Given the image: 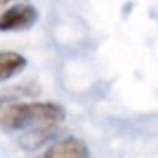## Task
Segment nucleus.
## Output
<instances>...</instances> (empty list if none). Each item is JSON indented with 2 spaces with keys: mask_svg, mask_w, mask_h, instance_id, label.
<instances>
[{
  "mask_svg": "<svg viewBox=\"0 0 158 158\" xmlns=\"http://www.w3.org/2000/svg\"><path fill=\"white\" fill-rule=\"evenodd\" d=\"M63 119H65V109L55 102L9 104L0 107V129L4 131L55 126Z\"/></svg>",
  "mask_w": 158,
  "mask_h": 158,
  "instance_id": "obj_1",
  "label": "nucleus"
},
{
  "mask_svg": "<svg viewBox=\"0 0 158 158\" xmlns=\"http://www.w3.org/2000/svg\"><path fill=\"white\" fill-rule=\"evenodd\" d=\"M39 14L32 5H14L0 14V32L24 31L36 24Z\"/></svg>",
  "mask_w": 158,
  "mask_h": 158,
  "instance_id": "obj_2",
  "label": "nucleus"
},
{
  "mask_svg": "<svg viewBox=\"0 0 158 158\" xmlns=\"http://www.w3.org/2000/svg\"><path fill=\"white\" fill-rule=\"evenodd\" d=\"M89 150H87L85 143L77 138H68V139L58 141L56 144H53L48 151L44 153V156H77V158H87L89 156Z\"/></svg>",
  "mask_w": 158,
  "mask_h": 158,
  "instance_id": "obj_3",
  "label": "nucleus"
},
{
  "mask_svg": "<svg viewBox=\"0 0 158 158\" xmlns=\"http://www.w3.org/2000/svg\"><path fill=\"white\" fill-rule=\"evenodd\" d=\"M27 61L22 55L14 51H2L0 53V82L15 77L26 68Z\"/></svg>",
  "mask_w": 158,
  "mask_h": 158,
  "instance_id": "obj_4",
  "label": "nucleus"
},
{
  "mask_svg": "<svg viewBox=\"0 0 158 158\" xmlns=\"http://www.w3.org/2000/svg\"><path fill=\"white\" fill-rule=\"evenodd\" d=\"M9 2H10V0H0V7H2V5H5V4H9Z\"/></svg>",
  "mask_w": 158,
  "mask_h": 158,
  "instance_id": "obj_5",
  "label": "nucleus"
}]
</instances>
